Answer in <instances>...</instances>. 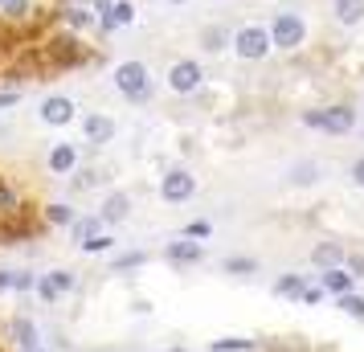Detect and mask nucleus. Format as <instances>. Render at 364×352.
Here are the masks:
<instances>
[{
  "label": "nucleus",
  "mask_w": 364,
  "mask_h": 352,
  "mask_svg": "<svg viewBox=\"0 0 364 352\" xmlns=\"http://www.w3.org/2000/svg\"><path fill=\"white\" fill-rule=\"evenodd\" d=\"M41 53H46V62H50L53 74H62V70H82V66H90V62H99V53L90 50L78 33L41 37Z\"/></svg>",
  "instance_id": "obj_1"
},
{
  "label": "nucleus",
  "mask_w": 364,
  "mask_h": 352,
  "mask_svg": "<svg viewBox=\"0 0 364 352\" xmlns=\"http://www.w3.org/2000/svg\"><path fill=\"white\" fill-rule=\"evenodd\" d=\"M303 127H311V132H328V135H348V132H356V111H352L348 102L315 107V111H303Z\"/></svg>",
  "instance_id": "obj_2"
},
{
  "label": "nucleus",
  "mask_w": 364,
  "mask_h": 352,
  "mask_svg": "<svg viewBox=\"0 0 364 352\" xmlns=\"http://www.w3.org/2000/svg\"><path fill=\"white\" fill-rule=\"evenodd\" d=\"M115 90L123 95L127 102H148L151 99V74L144 62H119L115 66Z\"/></svg>",
  "instance_id": "obj_3"
},
{
  "label": "nucleus",
  "mask_w": 364,
  "mask_h": 352,
  "mask_svg": "<svg viewBox=\"0 0 364 352\" xmlns=\"http://www.w3.org/2000/svg\"><path fill=\"white\" fill-rule=\"evenodd\" d=\"M270 46L282 53H295L303 41H307V25H303V17L299 13H274V21H270Z\"/></svg>",
  "instance_id": "obj_4"
},
{
  "label": "nucleus",
  "mask_w": 364,
  "mask_h": 352,
  "mask_svg": "<svg viewBox=\"0 0 364 352\" xmlns=\"http://www.w3.org/2000/svg\"><path fill=\"white\" fill-rule=\"evenodd\" d=\"M270 50H274V46H270L266 25H242V29L233 33V53H237L242 62H262Z\"/></svg>",
  "instance_id": "obj_5"
},
{
  "label": "nucleus",
  "mask_w": 364,
  "mask_h": 352,
  "mask_svg": "<svg viewBox=\"0 0 364 352\" xmlns=\"http://www.w3.org/2000/svg\"><path fill=\"white\" fill-rule=\"evenodd\" d=\"M41 234V225L29 218V209L21 205L17 213H9V218H0V246H21V242H33Z\"/></svg>",
  "instance_id": "obj_6"
},
{
  "label": "nucleus",
  "mask_w": 364,
  "mask_h": 352,
  "mask_svg": "<svg viewBox=\"0 0 364 352\" xmlns=\"http://www.w3.org/2000/svg\"><path fill=\"white\" fill-rule=\"evenodd\" d=\"M200 82H205V66H200L197 58L172 62V70H168V90H176V95H197Z\"/></svg>",
  "instance_id": "obj_7"
},
{
  "label": "nucleus",
  "mask_w": 364,
  "mask_h": 352,
  "mask_svg": "<svg viewBox=\"0 0 364 352\" xmlns=\"http://www.w3.org/2000/svg\"><path fill=\"white\" fill-rule=\"evenodd\" d=\"M37 119L46 123V127H70L74 119H78V107L70 95H46L41 107H37Z\"/></svg>",
  "instance_id": "obj_8"
},
{
  "label": "nucleus",
  "mask_w": 364,
  "mask_h": 352,
  "mask_svg": "<svg viewBox=\"0 0 364 352\" xmlns=\"http://www.w3.org/2000/svg\"><path fill=\"white\" fill-rule=\"evenodd\" d=\"M193 193H197V176H193V172H184V168L164 172V181H160V197H164L168 205L193 201Z\"/></svg>",
  "instance_id": "obj_9"
},
{
  "label": "nucleus",
  "mask_w": 364,
  "mask_h": 352,
  "mask_svg": "<svg viewBox=\"0 0 364 352\" xmlns=\"http://www.w3.org/2000/svg\"><path fill=\"white\" fill-rule=\"evenodd\" d=\"M74 287H78V279H74V270L58 267V270H50V274H41L33 291H37V299H41V303H58L62 295H70Z\"/></svg>",
  "instance_id": "obj_10"
},
{
  "label": "nucleus",
  "mask_w": 364,
  "mask_h": 352,
  "mask_svg": "<svg viewBox=\"0 0 364 352\" xmlns=\"http://www.w3.org/2000/svg\"><path fill=\"white\" fill-rule=\"evenodd\" d=\"M164 258L172 262V267H200L205 262V246L200 242H193V238H176V242H168Z\"/></svg>",
  "instance_id": "obj_11"
},
{
  "label": "nucleus",
  "mask_w": 364,
  "mask_h": 352,
  "mask_svg": "<svg viewBox=\"0 0 364 352\" xmlns=\"http://www.w3.org/2000/svg\"><path fill=\"white\" fill-rule=\"evenodd\" d=\"M4 336L17 344L21 352H33V348H41V336H37V324L29 316H13L9 324H4Z\"/></svg>",
  "instance_id": "obj_12"
},
{
  "label": "nucleus",
  "mask_w": 364,
  "mask_h": 352,
  "mask_svg": "<svg viewBox=\"0 0 364 352\" xmlns=\"http://www.w3.org/2000/svg\"><path fill=\"white\" fill-rule=\"evenodd\" d=\"M95 9L90 4H62L58 9V25L66 29V33H86V29H95Z\"/></svg>",
  "instance_id": "obj_13"
},
{
  "label": "nucleus",
  "mask_w": 364,
  "mask_h": 352,
  "mask_svg": "<svg viewBox=\"0 0 364 352\" xmlns=\"http://www.w3.org/2000/svg\"><path fill=\"white\" fill-rule=\"evenodd\" d=\"M127 213H132V197L123 193V188H115V193H107L99 205V221L102 225H119V221H127Z\"/></svg>",
  "instance_id": "obj_14"
},
{
  "label": "nucleus",
  "mask_w": 364,
  "mask_h": 352,
  "mask_svg": "<svg viewBox=\"0 0 364 352\" xmlns=\"http://www.w3.org/2000/svg\"><path fill=\"white\" fill-rule=\"evenodd\" d=\"M82 132H86V139H90L95 148H102V144H111V139H115V119L102 115V111H95V115L82 119Z\"/></svg>",
  "instance_id": "obj_15"
},
{
  "label": "nucleus",
  "mask_w": 364,
  "mask_h": 352,
  "mask_svg": "<svg viewBox=\"0 0 364 352\" xmlns=\"http://www.w3.org/2000/svg\"><path fill=\"white\" fill-rule=\"evenodd\" d=\"M319 287H323V295L340 299L348 291H356V279H352L344 267H331V270H319Z\"/></svg>",
  "instance_id": "obj_16"
},
{
  "label": "nucleus",
  "mask_w": 364,
  "mask_h": 352,
  "mask_svg": "<svg viewBox=\"0 0 364 352\" xmlns=\"http://www.w3.org/2000/svg\"><path fill=\"white\" fill-rule=\"evenodd\" d=\"M46 164H50L53 176H70V172L78 168V148H74V144H53L50 156H46Z\"/></svg>",
  "instance_id": "obj_17"
},
{
  "label": "nucleus",
  "mask_w": 364,
  "mask_h": 352,
  "mask_svg": "<svg viewBox=\"0 0 364 352\" xmlns=\"http://www.w3.org/2000/svg\"><path fill=\"white\" fill-rule=\"evenodd\" d=\"M344 246L340 242H315L311 246V267L315 270H331V267H344Z\"/></svg>",
  "instance_id": "obj_18"
},
{
  "label": "nucleus",
  "mask_w": 364,
  "mask_h": 352,
  "mask_svg": "<svg viewBox=\"0 0 364 352\" xmlns=\"http://www.w3.org/2000/svg\"><path fill=\"white\" fill-rule=\"evenodd\" d=\"M233 46V29L230 25H205L200 29V50L205 53H221Z\"/></svg>",
  "instance_id": "obj_19"
},
{
  "label": "nucleus",
  "mask_w": 364,
  "mask_h": 352,
  "mask_svg": "<svg viewBox=\"0 0 364 352\" xmlns=\"http://www.w3.org/2000/svg\"><path fill=\"white\" fill-rule=\"evenodd\" d=\"M307 283H311L307 274H299V270H287V274H279V279H274V295H279V299H299V295L307 291Z\"/></svg>",
  "instance_id": "obj_20"
},
{
  "label": "nucleus",
  "mask_w": 364,
  "mask_h": 352,
  "mask_svg": "<svg viewBox=\"0 0 364 352\" xmlns=\"http://www.w3.org/2000/svg\"><path fill=\"white\" fill-rule=\"evenodd\" d=\"M74 218H78V213L70 209V201H50L46 209H41V221H46V225H53V230H70V225H74Z\"/></svg>",
  "instance_id": "obj_21"
},
{
  "label": "nucleus",
  "mask_w": 364,
  "mask_h": 352,
  "mask_svg": "<svg viewBox=\"0 0 364 352\" xmlns=\"http://www.w3.org/2000/svg\"><path fill=\"white\" fill-rule=\"evenodd\" d=\"M0 17H4V25H29L33 21V0H4Z\"/></svg>",
  "instance_id": "obj_22"
},
{
  "label": "nucleus",
  "mask_w": 364,
  "mask_h": 352,
  "mask_svg": "<svg viewBox=\"0 0 364 352\" xmlns=\"http://www.w3.org/2000/svg\"><path fill=\"white\" fill-rule=\"evenodd\" d=\"M336 21L352 29V25H360L364 21V0H336Z\"/></svg>",
  "instance_id": "obj_23"
},
{
  "label": "nucleus",
  "mask_w": 364,
  "mask_h": 352,
  "mask_svg": "<svg viewBox=\"0 0 364 352\" xmlns=\"http://www.w3.org/2000/svg\"><path fill=\"white\" fill-rule=\"evenodd\" d=\"M66 181H70V193H86V188H99L102 172L99 168H74Z\"/></svg>",
  "instance_id": "obj_24"
},
{
  "label": "nucleus",
  "mask_w": 364,
  "mask_h": 352,
  "mask_svg": "<svg viewBox=\"0 0 364 352\" xmlns=\"http://www.w3.org/2000/svg\"><path fill=\"white\" fill-rule=\"evenodd\" d=\"M258 258H250V254H230L225 258V274H237V279H250V274H258Z\"/></svg>",
  "instance_id": "obj_25"
},
{
  "label": "nucleus",
  "mask_w": 364,
  "mask_h": 352,
  "mask_svg": "<svg viewBox=\"0 0 364 352\" xmlns=\"http://www.w3.org/2000/svg\"><path fill=\"white\" fill-rule=\"evenodd\" d=\"M90 234H102L99 213H95V218H74V225H70V242H78V246H82Z\"/></svg>",
  "instance_id": "obj_26"
},
{
  "label": "nucleus",
  "mask_w": 364,
  "mask_h": 352,
  "mask_svg": "<svg viewBox=\"0 0 364 352\" xmlns=\"http://www.w3.org/2000/svg\"><path fill=\"white\" fill-rule=\"evenodd\" d=\"M258 340H246V336H225V340H213L209 352H254Z\"/></svg>",
  "instance_id": "obj_27"
},
{
  "label": "nucleus",
  "mask_w": 364,
  "mask_h": 352,
  "mask_svg": "<svg viewBox=\"0 0 364 352\" xmlns=\"http://www.w3.org/2000/svg\"><path fill=\"white\" fill-rule=\"evenodd\" d=\"M21 209V197H17V188L4 181V172H0V218H9V213H17Z\"/></svg>",
  "instance_id": "obj_28"
},
{
  "label": "nucleus",
  "mask_w": 364,
  "mask_h": 352,
  "mask_svg": "<svg viewBox=\"0 0 364 352\" xmlns=\"http://www.w3.org/2000/svg\"><path fill=\"white\" fill-rule=\"evenodd\" d=\"M344 316H352V319H364V295H356V291H348V295H340V299H331Z\"/></svg>",
  "instance_id": "obj_29"
},
{
  "label": "nucleus",
  "mask_w": 364,
  "mask_h": 352,
  "mask_svg": "<svg viewBox=\"0 0 364 352\" xmlns=\"http://www.w3.org/2000/svg\"><path fill=\"white\" fill-rule=\"evenodd\" d=\"M115 250V238L107 234V230H102V234H90L82 242V254H111Z\"/></svg>",
  "instance_id": "obj_30"
},
{
  "label": "nucleus",
  "mask_w": 364,
  "mask_h": 352,
  "mask_svg": "<svg viewBox=\"0 0 364 352\" xmlns=\"http://www.w3.org/2000/svg\"><path fill=\"white\" fill-rule=\"evenodd\" d=\"M144 262H148V254H144V250H127V254H119L115 262H111V270L123 274V270H139Z\"/></svg>",
  "instance_id": "obj_31"
},
{
  "label": "nucleus",
  "mask_w": 364,
  "mask_h": 352,
  "mask_svg": "<svg viewBox=\"0 0 364 352\" xmlns=\"http://www.w3.org/2000/svg\"><path fill=\"white\" fill-rule=\"evenodd\" d=\"M209 234H213V225H209L205 218H193V221H188V225L181 230V238H193V242H205Z\"/></svg>",
  "instance_id": "obj_32"
},
{
  "label": "nucleus",
  "mask_w": 364,
  "mask_h": 352,
  "mask_svg": "<svg viewBox=\"0 0 364 352\" xmlns=\"http://www.w3.org/2000/svg\"><path fill=\"white\" fill-rule=\"evenodd\" d=\"M111 17H115V25H119V29H123V25H132V21H135V4H132V0H115Z\"/></svg>",
  "instance_id": "obj_33"
},
{
  "label": "nucleus",
  "mask_w": 364,
  "mask_h": 352,
  "mask_svg": "<svg viewBox=\"0 0 364 352\" xmlns=\"http://www.w3.org/2000/svg\"><path fill=\"white\" fill-rule=\"evenodd\" d=\"M291 181H295V185H315V181H319V168L315 164H295L291 168Z\"/></svg>",
  "instance_id": "obj_34"
},
{
  "label": "nucleus",
  "mask_w": 364,
  "mask_h": 352,
  "mask_svg": "<svg viewBox=\"0 0 364 352\" xmlns=\"http://www.w3.org/2000/svg\"><path fill=\"white\" fill-rule=\"evenodd\" d=\"M33 287H37L33 270H13V291H21V295H25V291H33Z\"/></svg>",
  "instance_id": "obj_35"
},
{
  "label": "nucleus",
  "mask_w": 364,
  "mask_h": 352,
  "mask_svg": "<svg viewBox=\"0 0 364 352\" xmlns=\"http://www.w3.org/2000/svg\"><path fill=\"white\" fill-rule=\"evenodd\" d=\"M344 270L360 283V279H364V254H344Z\"/></svg>",
  "instance_id": "obj_36"
},
{
  "label": "nucleus",
  "mask_w": 364,
  "mask_h": 352,
  "mask_svg": "<svg viewBox=\"0 0 364 352\" xmlns=\"http://www.w3.org/2000/svg\"><path fill=\"white\" fill-rule=\"evenodd\" d=\"M299 299L307 303V307H315V303H323V299H328V295H323V287H319V283H307V291H303Z\"/></svg>",
  "instance_id": "obj_37"
},
{
  "label": "nucleus",
  "mask_w": 364,
  "mask_h": 352,
  "mask_svg": "<svg viewBox=\"0 0 364 352\" xmlns=\"http://www.w3.org/2000/svg\"><path fill=\"white\" fill-rule=\"evenodd\" d=\"M348 176H352V185H356V188H364V156H356V160H352Z\"/></svg>",
  "instance_id": "obj_38"
},
{
  "label": "nucleus",
  "mask_w": 364,
  "mask_h": 352,
  "mask_svg": "<svg viewBox=\"0 0 364 352\" xmlns=\"http://www.w3.org/2000/svg\"><path fill=\"white\" fill-rule=\"evenodd\" d=\"M17 99H21V90H17V86H9V90L0 86V111H4V107H17Z\"/></svg>",
  "instance_id": "obj_39"
},
{
  "label": "nucleus",
  "mask_w": 364,
  "mask_h": 352,
  "mask_svg": "<svg viewBox=\"0 0 364 352\" xmlns=\"http://www.w3.org/2000/svg\"><path fill=\"white\" fill-rule=\"evenodd\" d=\"M4 291H13V270L9 267H0V295H4Z\"/></svg>",
  "instance_id": "obj_40"
},
{
  "label": "nucleus",
  "mask_w": 364,
  "mask_h": 352,
  "mask_svg": "<svg viewBox=\"0 0 364 352\" xmlns=\"http://www.w3.org/2000/svg\"><path fill=\"white\" fill-rule=\"evenodd\" d=\"M172 4H188V0H172Z\"/></svg>",
  "instance_id": "obj_41"
},
{
  "label": "nucleus",
  "mask_w": 364,
  "mask_h": 352,
  "mask_svg": "<svg viewBox=\"0 0 364 352\" xmlns=\"http://www.w3.org/2000/svg\"><path fill=\"white\" fill-rule=\"evenodd\" d=\"M168 352H184V348H168Z\"/></svg>",
  "instance_id": "obj_42"
},
{
  "label": "nucleus",
  "mask_w": 364,
  "mask_h": 352,
  "mask_svg": "<svg viewBox=\"0 0 364 352\" xmlns=\"http://www.w3.org/2000/svg\"><path fill=\"white\" fill-rule=\"evenodd\" d=\"M33 352H46V348H33Z\"/></svg>",
  "instance_id": "obj_43"
},
{
  "label": "nucleus",
  "mask_w": 364,
  "mask_h": 352,
  "mask_svg": "<svg viewBox=\"0 0 364 352\" xmlns=\"http://www.w3.org/2000/svg\"><path fill=\"white\" fill-rule=\"evenodd\" d=\"M0 9H4V0H0Z\"/></svg>",
  "instance_id": "obj_44"
}]
</instances>
